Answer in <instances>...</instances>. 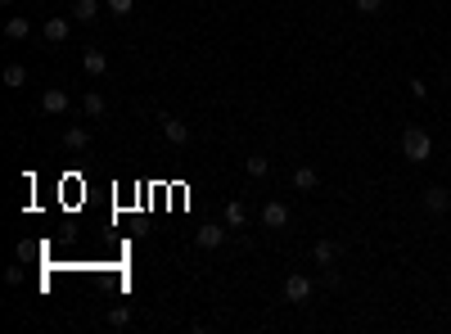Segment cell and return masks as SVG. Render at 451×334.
<instances>
[{
	"instance_id": "cell-13",
	"label": "cell",
	"mask_w": 451,
	"mask_h": 334,
	"mask_svg": "<svg viewBox=\"0 0 451 334\" xmlns=\"http://www.w3.org/2000/svg\"><path fill=\"white\" fill-rule=\"evenodd\" d=\"M72 18H77V23H95V18H100V0H77Z\"/></svg>"
},
{
	"instance_id": "cell-23",
	"label": "cell",
	"mask_w": 451,
	"mask_h": 334,
	"mask_svg": "<svg viewBox=\"0 0 451 334\" xmlns=\"http://www.w3.org/2000/svg\"><path fill=\"white\" fill-rule=\"evenodd\" d=\"M0 5H14V0H0Z\"/></svg>"
},
{
	"instance_id": "cell-22",
	"label": "cell",
	"mask_w": 451,
	"mask_h": 334,
	"mask_svg": "<svg viewBox=\"0 0 451 334\" xmlns=\"http://www.w3.org/2000/svg\"><path fill=\"white\" fill-rule=\"evenodd\" d=\"M411 95H415V100H425V95H429V86L420 82V77H411Z\"/></svg>"
},
{
	"instance_id": "cell-20",
	"label": "cell",
	"mask_w": 451,
	"mask_h": 334,
	"mask_svg": "<svg viewBox=\"0 0 451 334\" xmlns=\"http://www.w3.org/2000/svg\"><path fill=\"white\" fill-rule=\"evenodd\" d=\"M352 9H357V14H379L383 0H352Z\"/></svg>"
},
{
	"instance_id": "cell-12",
	"label": "cell",
	"mask_w": 451,
	"mask_h": 334,
	"mask_svg": "<svg viewBox=\"0 0 451 334\" xmlns=\"http://www.w3.org/2000/svg\"><path fill=\"white\" fill-rule=\"evenodd\" d=\"M244 172H248L253 181H262L266 172H271V158H266V154H248V158H244Z\"/></svg>"
},
{
	"instance_id": "cell-18",
	"label": "cell",
	"mask_w": 451,
	"mask_h": 334,
	"mask_svg": "<svg viewBox=\"0 0 451 334\" xmlns=\"http://www.w3.org/2000/svg\"><path fill=\"white\" fill-rule=\"evenodd\" d=\"M27 82V68H23V63H9V68H5V86H23Z\"/></svg>"
},
{
	"instance_id": "cell-2",
	"label": "cell",
	"mask_w": 451,
	"mask_h": 334,
	"mask_svg": "<svg viewBox=\"0 0 451 334\" xmlns=\"http://www.w3.org/2000/svg\"><path fill=\"white\" fill-rule=\"evenodd\" d=\"M262 226L266 231H284V226H289V208H284L280 199H271V204L262 208Z\"/></svg>"
},
{
	"instance_id": "cell-11",
	"label": "cell",
	"mask_w": 451,
	"mask_h": 334,
	"mask_svg": "<svg viewBox=\"0 0 451 334\" xmlns=\"http://www.w3.org/2000/svg\"><path fill=\"white\" fill-rule=\"evenodd\" d=\"M244 222H248V208H244V199H230V204H226V226H230V231H239Z\"/></svg>"
},
{
	"instance_id": "cell-10",
	"label": "cell",
	"mask_w": 451,
	"mask_h": 334,
	"mask_svg": "<svg viewBox=\"0 0 451 334\" xmlns=\"http://www.w3.org/2000/svg\"><path fill=\"white\" fill-rule=\"evenodd\" d=\"M86 145H91V136H86V127H68V131H63V149H68V154H82Z\"/></svg>"
},
{
	"instance_id": "cell-19",
	"label": "cell",
	"mask_w": 451,
	"mask_h": 334,
	"mask_svg": "<svg viewBox=\"0 0 451 334\" xmlns=\"http://www.w3.org/2000/svg\"><path fill=\"white\" fill-rule=\"evenodd\" d=\"M109 326H113V330L131 326V308H113V312H109Z\"/></svg>"
},
{
	"instance_id": "cell-8",
	"label": "cell",
	"mask_w": 451,
	"mask_h": 334,
	"mask_svg": "<svg viewBox=\"0 0 451 334\" xmlns=\"http://www.w3.org/2000/svg\"><path fill=\"white\" fill-rule=\"evenodd\" d=\"M162 136H167L171 145H185V140H190V127L181 118H162Z\"/></svg>"
},
{
	"instance_id": "cell-14",
	"label": "cell",
	"mask_w": 451,
	"mask_h": 334,
	"mask_svg": "<svg viewBox=\"0 0 451 334\" xmlns=\"http://www.w3.org/2000/svg\"><path fill=\"white\" fill-rule=\"evenodd\" d=\"M27 32H32V23H27L23 14H14V18H9V23H5V36H9V41H23Z\"/></svg>"
},
{
	"instance_id": "cell-6",
	"label": "cell",
	"mask_w": 451,
	"mask_h": 334,
	"mask_svg": "<svg viewBox=\"0 0 451 334\" xmlns=\"http://www.w3.org/2000/svg\"><path fill=\"white\" fill-rule=\"evenodd\" d=\"M226 231H230V226H213V222H208L204 231L194 235V244H199V249H217V244L226 240Z\"/></svg>"
},
{
	"instance_id": "cell-17",
	"label": "cell",
	"mask_w": 451,
	"mask_h": 334,
	"mask_svg": "<svg viewBox=\"0 0 451 334\" xmlns=\"http://www.w3.org/2000/svg\"><path fill=\"white\" fill-rule=\"evenodd\" d=\"M316 181H321V176H316V167H298V172H293V185H298V190H316Z\"/></svg>"
},
{
	"instance_id": "cell-3",
	"label": "cell",
	"mask_w": 451,
	"mask_h": 334,
	"mask_svg": "<svg viewBox=\"0 0 451 334\" xmlns=\"http://www.w3.org/2000/svg\"><path fill=\"white\" fill-rule=\"evenodd\" d=\"M45 41L50 45H59V41H68V32H72V18H63V14H54V18H45Z\"/></svg>"
},
{
	"instance_id": "cell-16",
	"label": "cell",
	"mask_w": 451,
	"mask_h": 334,
	"mask_svg": "<svg viewBox=\"0 0 451 334\" xmlns=\"http://www.w3.org/2000/svg\"><path fill=\"white\" fill-rule=\"evenodd\" d=\"M82 109H86V118H100L109 104H104V95L100 91H86V100H82Z\"/></svg>"
},
{
	"instance_id": "cell-1",
	"label": "cell",
	"mask_w": 451,
	"mask_h": 334,
	"mask_svg": "<svg viewBox=\"0 0 451 334\" xmlns=\"http://www.w3.org/2000/svg\"><path fill=\"white\" fill-rule=\"evenodd\" d=\"M429 154H434V136H429L425 127L402 131V158H406V163H429Z\"/></svg>"
},
{
	"instance_id": "cell-15",
	"label": "cell",
	"mask_w": 451,
	"mask_h": 334,
	"mask_svg": "<svg viewBox=\"0 0 451 334\" xmlns=\"http://www.w3.org/2000/svg\"><path fill=\"white\" fill-rule=\"evenodd\" d=\"M312 257H316V266H330L334 257H339V249H334L330 240H316V249H312Z\"/></svg>"
},
{
	"instance_id": "cell-7",
	"label": "cell",
	"mask_w": 451,
	"mask_h": 334,
	"mask_svg": "<svg viewBox=\"0 0 451 334\" xmlns=\"http://www.w3.org/2000/svg\"><path fill=\"white\" fill-rule=\"evenodd\" d=\"M82 68L91 73V77H104V73H109V54H104V50H86L82 54Z\"/></svg>"
},
{
	"instance_id": "cell-5",
	"label": "cell",
	"mask_w": 451,
	"mask_h": 334,
	"mask_svg": "<svg viewBox=\"0 0 451 334\" xmlns=\"http://www.w3.org/2000/svg\"><path fill=\"white\" fill-rule=\"evenodd\" d=\"M68 104L72 100H68V91H63V86H50V91L41 95V109L45 113H68Z\"/></svg>"
},
{
	"instance_id": "cell-9",
	"label": "cell",
	"mask_w": 451,
	"mask_h": 334,
	"mask_svg": "<svg viewBox=\"0 0 451 334\" xmlns=\"http://www.w3.org/2000/svg\"><path fill=\"white\" fill-rule=\"evenodd\" d=\"M447 204H451V195L443 185H429L425 190V208H429V213H447Z\"/></svg>"
},
{
	"instance_id": "cell-21",
	"label": "cell",
	"mask_w": 451,
	"mask_h": 334,
	"mask_svg": "<svg viewBox=\"0 0 451 334\" xmlns=\"http://www.w3.org/2000/svg\"><path fill=\"white\" fill-rule=\"evenodd\" d=\"M136 9V0H109V14H131Z\"/></svg>"
},
{
	"instance_id": "cell-4",
	"label": "cell",
	"mask_w": 451,
	"mask_h": 334,
	"mask_svg": "<svg viewBox=\"0 0 451 334\" xmlns=\"http://www.w3.org/2000/svg\"><path fill=\"white\" fill-rule=\"evenodd\" d=\"M312 298V280L307 275H289L284 280V303H307Z\"/></svg>"
}]
</instances>
